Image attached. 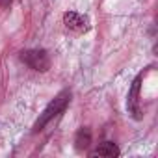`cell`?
Segmentation results:
<instances>
[{
    "label": "cell",
    "instance_id": "4",
    "mask_svg": "<svg viewBox=\"0 0 158 158\" xmlns=\"http://www.w3.org/2000/svg\"><path fill=\"white\" fill-rule=\"evenodd\" d=\"M63 24L74 32H86L88 30V19L80 13H76V11H65L63 13Z\"/></svg>",
    "mask_w": 158,
    "mask_h": 158
},
{
    "label": "cell",
    "instance_id": "1",
    "mask_svg": "<svg viewBox=\"0 0 158 158\" xmlns=\"http://www.w3.org/2000/svg\"><path fill=\"white\" fill-rule=\"evenodd\" d=\"M69 101H71V91H61V93H58V95H56V97L47 104V108L43 110V114L39 115V119L35 121L34 130H35V132H37V130H41L48 121H52L56 115H60V114L67 108Z\"/></svg>",
    "mask_w": 158,
    "mask_h": 158
},
{
    "label": "cell",
    "instance_id": "2",
    "mask_svg": "<svg viewBox=\"0 0 158 158\" xmlns=\"http://www.w3.org/2000/svg\"><path fill=\"white\" fill-rule=\"evenodd\" d=\"M21 60L34 71H39V73H45L48 71L50 67V58L47 54V50L43 48H34V50H24L21 54Z\"/></svg>",
    "mask_w": 158,
    "mask_h": 158
},
{
    "label": "cell",
    "instance_id": "3",
    "mask_svg": "<svg viewBox=\"0 0 158 158\" xmlns=\"http://www.w3.org/2000/svg\"><path fill=\"white\" fill-rule=\"evenodd\" d=\"M139 86H141V74L132 82V88H130V91H128V99H127L128 114H132L136 119H139Z\"/></svg>",
    "mask_w": 158,
    "mask_h": 158
},
{
    "label": "cell",
    "instance_id": "6",
    "mask_svg": "<svg viewBox=\"0 0 158 158\" xmlns=\"http://www.w3.org/2000/svg\"><path fill=\"white\" fill-rule=\"evenodd\" d=\"M89 145H91V130L89 128H80L76 132V138H74V147L78 151H86Z\"/></svg>",
    "mask_w": 158,
    "mask_h": 158
},
{
    "label": "cell",
    "instance_id": "5",
    "mask_svg": "<svg viewBox=\"0 0 158 158\" xmlns=\"http://www.w3.org/2000/svg\"><path fill=\"white\" fill-rule=\"evenodd\" d=\"M89 156H106V158H114V156H119V149H117L115 143L104 141V143H101L95 151H91Z\"/></svg>",
    "mask_w": 158,
    "mask_h": 158
}]
</instances>
